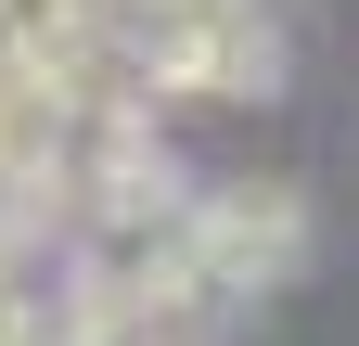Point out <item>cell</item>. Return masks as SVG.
<instances>
[{
	"mask_svg": "<svg viewBox=\"0 0 359 346\" xmlns=\"http://www.w3.org/2000/svg\"><path fill=\"white\" fill-rule=\"evenodd\" d=\"M116 52L142 64L154 103H244L283 90V39H269L257 0H167V13H103Z\"/></svg>",
	"mask_w": 359,
	"mask_h": 346,
	"instance_id": "obj_1",
	"label": "cell"
},
{
	"mask_svg": "<svg viewBox=\"0 0 359 346\" xmlns=\"http://www.w3.org/2000/svg\"><path fill=\"white\" fill-rule=\"evenodd\" d=\"M295 270H308V193L295 180H205L193 193V282H205V308L283 295Z\"/></svg>",
	"mask_w": 359,
	"mask_h": 346,
	"instance_id": "obj_2",
	"label": "cell"
}]
</instances>
